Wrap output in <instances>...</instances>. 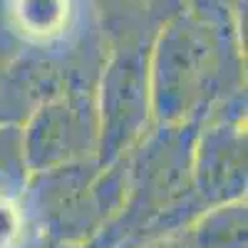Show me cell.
I'll return each instance as SVG.
<instances>
[{
	"mask_svg": "<svg viewBox=\"0 0 248 248\" xmlns=\"http://www.w3.org/2000/svg\"><path fill=\"white\" fill-rule=\"evenodd\" d=\"M17 233V216L8 203L0 201V246L8 243Z\"/></svg>",
	"mask_w": 248,
	"mask_h": 248,
	"instance_id": "cell-2",
	"label": "cell"
},
{
	"mask_svg": "<svg viewBox=\"0 0 248 248\" xmlns=\"http://www.w3.org/2000/svg\"><path fill=\"white\" fill-rule=\"evenodd\" d=\"M15 10L28 32L52 35L65 25L67 0H17Z\"/></svg>",
	"mask_w": 248,
	"mask_h": 248,
	"instance_id": "cell-1",
	"label": "cell"
}]
</instances>
